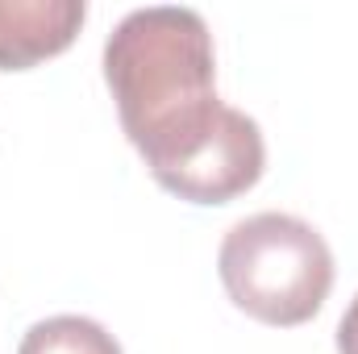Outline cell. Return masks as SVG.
<instances>
[{
	"label": "cell",
	"instance_id": "obj_1",
	"mask_svg": "<svg viewBox=\"0 0 358 354\" xmlns=\"http://www.w3.org/2000/svg\"><path fill=\"white\" fill-rule=\"evenodd\" d=\"M104 80L125 138L171 196L229 204L263 179V129L217 96L213 34L196 8L125 13L104 42Z\"/></svg>",
	"mask_w": 358,
	"mask_h": 354
},
{
	"label": "cell",
	"instance_id": "obj_3",
	"mask_svg": "<svg viewBox=\"0 0 358 354\" xmlns=\"http://www.w3.org/2000/svg\"><path fill=\"white\" fill-rule=\"evenodd\" d=\"M84 17V0H0V71H25L63 55Z\"/></svg>",
	"mask_w": 358,
	"mask_h": 354
},
{
	"label": "cell",
	"instance_id": "obj_2",
	"mask_svg": "<svg viewBox=\"0 0 358 354\" xmlns=\"http://www.w3.org/2000/svg\"><path fill=\"white\" fill-rule=\"evenodd\" d=\"M217 271L246 317L292 330L325 309L334 288V250L292 213H255L221 238Z\"/></svg>",
	"mask_w": 358,
	"mask_h": 354
},
{
	"label": "cell",
	"instance_id": "obj_4",
	"mask_svg": "<svg viewBox=\"0 0 358 354\" xmlns=\"http://www.w3.org/2000/svg\"><path fill=\"white\" fill-rule=\"evenodd\" d=\"M17 354H121V346L100 321L63 313V317H46L29 325Z\"/></svg>",
	"mask_w": 358,
	"mask_h": 354
},
{
	"label": "cell",
	"instance_id": "obj_5",
	"mask_svg": "<svg viewBox=\"0 0 358 354\" xmlns=\"http://www.w3.org/2000/svg\"><path fill=\"white\" fill-rule=\"evenodd\" d=\"M338 354H358V296L338 321Z\"/></svg>",
	"mask_w": 358,
	"mask_h": 354
}]
</instances>
